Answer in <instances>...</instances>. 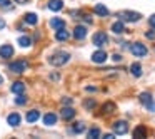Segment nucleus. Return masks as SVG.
<instances>
[{"label":"nucleus","instance_id":"10","mask_svg":"<svg viewBox=\"0 0 155 139\" xmlns=\"http://www.w3.org/2000/svg\"><path fill=\"white\" fill-rule=\"evenodd\" d=\"M10 91L14 92V94H24L25 92V82H20V81L14 82V84L10 85Z\"/></svg>","mask_w":155,"mask_h":139},{"label":"nucleus","instance_id":"8","mask_svg":"<svg viewBox=\"0 0 155 139\" xmlns=\"http://www.w3.org/2000/svg\"><path fill=\"white\" fill-rule=\"evenodd\" d=\"M12 55H14V47H12V45L4 44L0 47V57L2 59H10Z\"/></svg>","mask_w":155,"mask_h":139},{"label":"nucleus","instance_id":"39","mask_svg":"<svg viewBox=\"0 0 155 139\" xmlns=\"http://www.w3.org/2000/svg\"><path fill=\"white\" fill-rule=\"evenodd\" d=\"M104 137H105V139H114V134H105Z\"/></svg>","mask_w":155,"mask_h":139},{"label":"nucleus","instance_id":"21","mask_svg":"<svg viewBox=\"0 0 155 139\" xmlns=\"http://www.w3.org/2000/svg\"><path fill=\"white\" fill-rule=\"evenodd\" d=\"M24 20H25V24H28V25H35L38 22V17L35 14H25V17H24Z\"/></svg>","mask_w":155,"mask_h":139},{"label":"nucleus","instance_id":"35","mask_svg":"<svg viewBox=\"0 0 155 139\" xmlns=\"http://www.w3.org/2000/svg\"><path fill=\"white\" fill-rule=\"evenodd\" d=\"M84 20L87 22V24H92V17H90V15H84Z\"/></svg>","mask_w":155,"mask_h":139},{"label":"nucleus","instance_id":"2","mask_svg":"<svg viewBox=\"0 0 155 139\" xmlns=\"http://www.w3.org/2000/svg\"><path fill=\"white\" fill-rule=\"evenodd\" d=\"M117 17L120 19L122 22H138L142 15L138 12H132V10H122L117 14Z\"/></svg>","mask_w":155,"mask_h":139},{"label":"nucleus","instance_id":"32","mask_svg":"<svg viewBox=\"0 0 155 139\" xmlns=\"http://www.w3.org/2000/svg\"><path fill=\"white\" fill-rule=\"evenodd\" d=\"M145 37L150 39V40H153V39H155V32H153V30H148L147 34H145Z\"/></svg>","mask_w":155,"mask_h":139},{"label":"nucleus","instance_id":"31","mask_svg":"<svg viewBox=\"0 0 155 139\" xmlns=\"http://www.w3.org/2000/svg\"><path fill=\"white\" fill-rule=\"evenodd\" d=\"M148 24H150V27L155 30V14H153V15H150V19H148Z\"/></svg>","mask_w":155,"mask_h":139},{"label":"nucleus","instance_id":"13","mask_svg":"<svg viewBox=\"0 0 155 139\" xmlns=\"http://www.w3.org/2000/svg\"><path fill=\"white\" fill-rule=\"evenodd\" d=\"M68 37H70V34H68V30H65V27L58 29V30L55 32V39H57V40H60V42L68 40Z\"/></svg>","mask_w":155,"mask_h":139},{"label":"nucleus","instance_id":"24","mask_svg":"<svg viewBox=\"0 0 155 139\" xmlns=\"http://www.w3.org/2000/svg\"><path fill=\"white\" fill-rule=\"evenodd\" d=\"M152 101H153V99H152V94H148V92H142V94H140V102H142V104L148 106Z\"/></svg>","mask_w":155,"mask_h":139},{"label":"nucleus","instance_id":"33","mask_svg":"<svg viewBox=\"0 0 155 139\" xmlns=\"http://www.w3.org/2000/svg\"><path fill=\"white\" fill-rule=\"evenodd\" d=\"M147 109H148V111H152V112H155V101H152L150 104L147 106Z\"/></svg>","mask_w":155,"mask_h":139},{"label":"nucleus","instance_id":"37","mask_svg":"<svg viewBox=\"0 0 155 139\" xmlns=\"http://www.w3.org/2000/svg\"><path fill=\"white\" fill-rule=\"evenodd\" d=\"M114 61H115V62H120V61H122V55H120V54H115V55H114Z\"/></svg>","mask_w":155,"mask_h":139},{"label":"nucleus","instance_id":"11","mask_svg":"<svg viewBox=\"0 0 155 139\" xmlns=\"http://www.w3.org/2000/svg\"><path fill=\"white\" fill-rule=\"evenodd\" d=\"M20 121H22V117L17 114V112H12V114H8V117H7V122L12 126V127H17V126L20 124Z\"/></svg>","mask_w":155,"mask_h":139},{"label":"nucleus","instance_id":"16","mask_svg":"<svg viewBox=\"0 0 155 139\" xmlns=\"http://www.w3.org/2000/svg\"><path fill=\"white\" fill-rule=\"evenodd\" d=\"M48 9H50L52 12H58L64 9V2L62 0H50L48 2Z\"/></svg>","mask_w":155,"mask_h":139},{"label":"nucleus","instance_id":"36","mask_svg":"<svg viewBox=\"0 0 155 139\" xmlns=\"http://www.w3.org/2000/svg\"><path fill=\"white\" fill-rule=\"evenodd\" d=\"M4 29H5V20L0 17V30H4Z\"/></svg>","mask_w":155,"mask_h":139},{"label":"nucleus","instance_id":"14","mask_svg":"<svg viewBox=\"0 0 155 139\" xmlns=\"http://www.w3.org/2000/svg\"><path fill=\"white\" fill-rule=\"evenodd\" d=\"M60 116L65 119V121H70V119L75 117V111H74L72 107H64V109L60 111Z\"/></svg>","mask_w":155,"mask_h":139},{"label":"nucleus","instance_id":"4","mask_svg":"<svg viewBox=\"0 0 155 139\" xmlns=\"http://www.w3.org/2000/svg\"><path fill=\"white\" fill-rule=\"evenodd\" d=\"M27 67H28L27 61H15V62H12V64L8 65L10 72H14V74H22V72H25Z\"/></svg>","mask_w":155,"mask_h":139},{"label":"nucleus","instance_id":"15","mask_svg":"<svg viewBox=\"0 0 155 139\" xmlns=\"http://www.w3.org/2000/svg\"><path fill=\"white\" fill-rule=\"evenodd\" d=\"M50 27L54 29V30H58V29L65 27V20H64V19H60V17H54L50 20Z\"/></svg>","mask_w":155,"mask_h":139},{"label":"nucleus","instance_id":"1","mask_svg":"<svg viewBox=\"0 0 155 139\" xmlns=\"http://www.w3.org/2000/svg\"><path fill=\"white\" fill-rule=\"evenodd\" d=\"M68 61H70V54H67V52H57L48 57V64L55 65V67H60V65L67 64Z\"/></svg>","mask_w":155,"mask_h":139},{"label":"nucleus","instance_id":"18","mask_svg":"<svg viewBox=\"0 0 155 139\" xmlns=\"http://www.w3.org/2000/svg\"><path fill=\"white\" fill-rule=\"evenodd\" d=\"M38 117H40V112H38L37 109H32V111H28L27 116H25L27 122H35V121H38Z\"/></svg>","mask_w":155,"mask_h":139},{"label":"nucleus","instance_id":"25","mask_svg":"<svg viewBox=\"0 0 155 139\" xmlns=\"http://www.w3.org/2000/svg\"><path fill=\"white\" fill-rule=\"evenodd\" d=\"M18 45H20V47H30L32 45V40H30V37H27V35H24V37H20L18 39Z\"/></svg>","mask_w":155,"mask_h":139},{"label":"nucleus","instance_id":"5","mask_svg":"<svg viewBox=\"0 0 155 139\" xmlns=\"http://www.w3.org/2000/svg\"><path fill=\"white\" fill-rule=\"evenodd\" d=\"M92 42H94L95 47H104L108 42V35L105 34V32H97V34H94V37H92Z\"/></svg>","mask_w":155,"mask_h":139},{"label":"nucleus","instance_id":"22","mask_svg":"<svg viewBox=\"0 0 155 139\" xmlns=\"http://www.w3.org/2000/svg\"><path fill=\"white\" fill-rule=\"evenodd\" d=\"M130 72H132V75H135V77H140L142 75V65L138 64V62L132 64L130 65Z\"/></svg>","mask_w":155,"mask_h":139},{"label":"nucleus","instance_id":"30","mask_svg":"<svg viewBox=\"0 0 155 139\" xmlns=\"http://www.w3.org/2000/svg\"><path fill=\"white\" fill-rule=\"evenodd\" d=\"M0 7L2 9H10V0H0Z\"/></svg>","mask_w":155,"mask_h":139},{"label":"nucleus","instance_id":"29","mask_svg":"<svg viewBox=\"0 0 155 139\" xmlns=\"http://www.w3.org/2000/svg\"><path fill=\"white\" fill-rule=\"evenodd\" d=\"M84 106H85L87 109H94V107H95V101H94V99H87V101L84 102Z\"/></svg>","mask_w":155,"mask_h":139},{"label":"nucleus","instance_id":"26","mask_svg":"<svg viewBox=\"0 0 155 139\" xmlns=\"http://www.w3.org/2000/svg\"><path fill=\"white\" fill-rule=\"evenodd\" d=\"M72 131H74L75 134H82V132L85 131V124L84 122H75L74 127H72Z\"/></svg>","mask_w":155,"mask_h":139},{"label":"nucleus","instance_id":"17","mask_svg":"<svg viewBox=\"0 0 155 139\" xmlns=\"http://www.w3.org/2000/svg\"><path fill=\"white\" fill-rule=\"evenodd\" d=\"M44 124H45V126H54V124H57V114H54V112H48V114H45Z\"/></svg>","mask_w":155,"mask_h":139},{"label":"nucleus","instance_id":"23","mask_svg":"<svg viewBox=\"0 0 155 139\" xmlns=\"http://www.w3.org/2000/svg\"><path fill=\"white\" fill-rule=\"evenodd\" d=\"M114 111H115L114 102H105V104L102 106V114H112Z\"/></svg>","mask_w":155,"mask_h":139},{"label":"nucleus","instance_id":"12","mask_svg":"<svg viewBox=\"0 0 155 139\" xmlns=\"http://www.w3.org/2000/svg\"><path fill=\"white\" fill-rule=\"evenodd\" d=\"M94 12H95L97 15H100V17H108V14H110V12H108V9L105 7L104 4H97V5L94 7Z\"/></svg>","mask_w":155,"mask_h":139},{"label":"nucleus","instance_id":"28","mask_svg":"<svg viewBox=\"0 0 155 139\" xmlns=\"http://www.w3.org/2000/svg\"><path fill=\"white\" fill-rule=\"evenodd\" d=\"M17 96H18V97L15 99V104H18V106H24L25 102H27V97H24L22 94H17Z\"/></svg>","mask_w":155,"mask_h":139},{"label":"nucleus","instance_id":"3","mask_svg":"<svg viewBox=\"0 0 155 139\" xmlns=\"http://www.w3.org/2000/svg\"><path fill=\"white\" fill-rule=\"evenodd\" d=\"M130 52L135 55V57H145L147 55V47H145L143 44H140V42H135V44L130 45Z\"/></svg>","mask_w":155,"mask_h":139},{"label":"nucleus","instance_id":"34","mask_svg":"<svg viewBox=\"0 0 155 139\" xmlns=\"http://www.w3.org/2000/svg\"><path fill=\"white\" fill-rule=\"evenodd\" d=\"M62 104H72V99L70 97H64V99H62Z\"/></svg>","mask_w":155,"mask_h":139},{"label":"nucleus","instance_id":"27","mask_svg":"<svg viewBox=\"0 0 155 139\" xmlns=\"http://www.w3.org/2000/svg\"><path fill=\"white\" fill-rule=\"evenodd\" d=\"M88 137H90V139L100 137V129H98V127H92L90 131H88Z\"/></svg>","mask_w":155,"mask_h":139},{"label":"nucleus","instance_id":"9","mask_svg":"<svg viewBox=\"0 0 155 139\" xmlns=\"http://www.w3.org/2000/svg\"><path fill=\"white\" fill-rule=\"evenodd\" d=\"M74 37L77 39V40L85 39L87 37V27H85V25H77V27L74 29Z\"/></svg>","mask_w":155,"mask_h":139},{"label":"nucleus","instance_id":"19","mask_svg":"<svg viewBox=\"0 0 155 139\" xmlns=\"http://www.w3.org/2000/svg\"><path fill=\"white\" fill-rule=\"evenodd\" d=\"M134 137L137 139H142V137H147V129H145V126H137L134 131Z\"/></svg>","mask_w":155,"mask_h":139},{"label":"nucleus","instance_id":"41","mask_svg":"<svg viewBox=\"0 0 155 139\" xmlns=\"http://www.w3.org/2000/svg\"><path fill=\"white\" fill-rule=\"evenodd\" d=\"M2 82H4V77H2V75H0V84H2Z\"/></svg>","mask_w":155,"mask_h":139},{"label":"nucleus","instance_id":"20","mask_svg":"<svg viewBox=\"0 0 155 139\" xmlns=\"http://www.w3.org/2000/svg\"><path fill=\"white\" fill-rule=\"evenodd\" d=\"M112 32H114V34H124V32H125V25H124V22H122V20L115 22V24L112 25Z\"/></svg>","mask_w":155,"mask_h":139},{"label":"nucleus","instance_id":"40","mask_svg":"<svg viewBox=\"0 0 155 139\" xmlns=\"http://www.w3.org/2000/svg\"><path fill=\"white\" fill-rule=\"evenodd\" d=\"M15 2H17V4H27L28 0H15Z\"/></svg>","mask_w":155,"mask_h":139},{"label":"nucleus","instance_id":"7","mask_svg":"<svg viewBox=\"0 0 155 139\" xmlns=\"http://www.w3.org/2000/svg\"><path fill=\"white\" fill-rule=\"evenodd\" d=\"M107 52L105 50H95L94 54H92V62H95V64H104L105 61H107Z\"/></svg>","mask_w":155,"mask_h":139},{"label":"nucleus","instance_id":"38","mask_svg":"<svg viewBox=\"0 0 155 139\" xmlns=\"http://www.w3.org/2000/svg\"><path fill=\"white\" fill-rule=\"evenodd\" d=\"M87 91H88V92H94V91H97V87H94V85H88Z\"/></svg>","mask_w":155,"mask_h":139},{"label":"nucleus","instance_id":"6","mask_svg":"<svg viewBox=\"0 0 155 139\" xmlns=\"http://www.w3.org/2000/svg\"><path fill=\"white\" fill-rule=\"evenodd\" d=\"M114 132H115V134H118V136L127 134V132H128V124L125 121H117L114 124Z\"/></svg>","mask_w":155,"mask_h":139}]
</instances>
